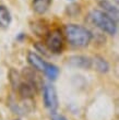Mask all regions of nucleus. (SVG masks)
I'll return each instance as SVG.
<instances>
[{
  "label": "nucleus",
  "mask_w": 119,
  "mask_h": 120,
  "mask_svg": "<svg viewBox=\"0 0 119 120\" xmlns=\"http://www.w3.org/2000/svg\"><path fill=\"white\" fill-rule=\"evenodd\" d=\"M100 6L104 9V13H106L108 16H110L113 20L117 21L118 19V9L115 6H113L108 0H100Z\"/></svg>",
  "instance_id": "423d86ee"
},
{
  "label": "nucleus",
  "mask_w": 119,
  "mask_h": 120,
  "mask_svg": "<svg viewBox=\"0 0 119 120\" xmlns=\"http://www.w3.org/2000/svg\"><path fill=\"white\" fill-rule=\"evenodd\" d=\"M51 119H53V120H67L66 118L63 117V116H61V115H58V114H55V112H53Z\"/></svg>",
  "instance_id": "9b49d317"
},
{
  "label": "nucleus",
  "mask_w": 119,
  "mask_h": 120,
  "mask_svg": "<svg viewBox=\"0 0 119 120\" xmlns=\"http://www.w3.org/2000/svg\"><path fill=\"white\" fill-rule=\"evenodd\" d=\"M44 72L50 80H56L58 74H59V70H58V68H57L56 66L47 63V67H46V69H45Z\"/></svg>",
  "instance_id": "1a4fd4ad"
},
{
  "label": "nucleus",
  "mask_w": 119,
  "mask_h": 120,
  "mask_svg": "<svg viewBox=\"0 0 119 120\" xmlns=\"http://www.w3.org/2000/svg\"><path fill=\"white\" fill-rule=\"evenodd\" d=\"M45 44L50 51L55 54H59L62 51L63 48V35L62 32L59 29L53 30L47 33L46 35V41Z\"/></svg>",
  "instance_id": "7ed1b4c3"
},
{
  "label": "nucleus",
  "mask_w": 119,
  "mask_h": 120,
  "mask_svg": "<svg viewBox=\"0 0 119 120\" xmlns=\"http://www.w3.org/2000/svg\"><path fill=\"white\" fill-rule=\"evenodd\" d=\"M10 22H11V15H10L9 10L6 7L0 6V26L7 27L9 26Z\"/></svg>",
  "instance_id": "6e6552de"
},
{
  "label": "nucleus",
  "mask_w": 119,
  "mask_h": 120,
  "mask_svg": "<svg viewBox=\"0 0 119 120\" xmlns=\"http://www.w3.org/2000/svg\"><path fill=\"white\" fill-rule=\"evenodd\" d=\"M44 103L45 106L51 111L56 110L58 107V99H57L56 91L51 85H46L44 87Z\"/></svg>",
  "instance_id": "20e7f679"
},
{
  "label": "nucleus",
  "mask_w": 119,
  "mask_h": 120,
  "mask_svg": "<svg viewBox=\"0 0 119 120\" xmlns=\"http://www.w3.org/2000/svg\"><path fill=\"white\" fill-rule=\"evenodd\" d=\"M88 18L97 27H100L104 32H106L107 34L110 35L116 34L117 32L116 21L113 20L110 16H108L106 13L102 12L100 10H93V11L90 12Z\"/></svg>",
  "instance_id": "f03ea898"
},
{
  "label": "nucleus",
  "mask_w": 119,
  "mask_h": 120,
  "mask_svg": "<svg viewBox=\"0 0 119 120\" xmlns=\"http://www.w3.org/2000/svg\"><path fill=\"white\" fill-rule=\"evenodd\" d=\"M65 35L70 44L74 47H84L90 43L92 35L83 26L68 24L65 27Z\"/></svg>",
  "instance_id": "f257e3e1"
},
{
  "label": "nucleus",
  "mask_w": 119,
  "mask_h": 120,
  "mask_svg": "<svg viewBox=\"0 0 119 120\" xmlns=\"http://www.w3.org/2000/svg\"><path fill=\"white\" fill-rule=\"evenodd\" d=\"M27 59H28V62L32 64V67L35 68L36 70H39V71H43V72H44L45 69H46V67H47V62L44 61L38 55L35 54V52H28Z\"/></svg>",
  "instance_id": "39448f33"
},
{
  "label": "nucleus",
  "mask_w": 119,
  "mask_h": 120,
  "mask_svg": "<svg viewBox=\"0 0 119 120\" xmlns=\"http://www.w3.org/2000/svg\"><path fill=\"white\" fill-rule=\"evenodd\" d=\"M95 62H96V69L100 72H107V70H108V66H107V63L102 59H97L95 60Z\"/></svg>",
  "instance_id": "9d476101"
},
{
  "label": "nucleus",
  "mask_w": 119,
  "mask_h": 120,
  "mask_svg": "<svg viewBox=\"0 0 119 120\" xmlns=\"http://www.w3.org/2000/svg\"><path fill=\"white\" fill-rule=\"evenodd\" d=\"M50 4H51V0H33L32 7L36 13L38 14H43L49 9Z\"/></svg>",
  "instance_id": "0eeeda50"
}]
</instances>
